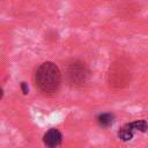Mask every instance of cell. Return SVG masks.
Wrapping results in <instances>:
<instances>
[{
	"mask_svg": "<svg viewBox=\"0 0 148 148\" xmlns=\"http://www.w3.org/2000/svg\"><path fill=\"white\" fill-rule=\"evenodd\" d=\"M148 128V125L146 123V120H135L131 124H126L125 126H123L118 133L119 138L124 141L131 140L133 138L134 132L140 131V132H145Z\"/></svg>",
	"mask_w": 148,
	"mask_h": 148,
	"instance_id": "cell-3",
	"label": "cell"
},
{
	"mask_svg": "<svg viewBox=\"0 0 148 148\" xmlns=\"http://www.w3.org/2000/svg\"><path fill=\"white\" fill-rule=\"evenodd\" d=\"M97 121H98V124L101 126L108 127L113 123V114H111V113H102V114L98 116Z\"/></svg>",
	"mask_w": 148,
	"mask_h": 148,
	"instance_id": "cell-5",
	"label": "cell"
},
{
	"mask_svg": "<svg viewBox=\"0 0 148 148\" xmlns=\"http://www.w3.org/2000/svg\"><path fill=\"white\" fill-rule=\"evenodd\" d=\"M43 140H44V143L49 148H56L61 143L62 135H61L60 131H58L57 128H51L45 133Z\"/></svg>",
	"mask_w": 148,
	"mask_h": 148,
	"instance_id": "cell-4",
	"label": "cell"
},
{
	"mask_svg": "<svg viewBox=\"0 0 148 148\" xmlns=\"http://www.w3.org/2000/svg\"><path fill=\"white\" fill-rule=\"evenodd\" d=\"M88 74L89 72L86 64L80 60H73L72 62H69L66 69V75L68 81L75 86L84 83L88 77Z\"/></svg>",
	"mask_w": 148,
	"mask_h": 148,
	"instance_id": "cell-2",
	"label": "cell"
},
{
	"mask_svg": "<svg viewBox=\"0 0 148 148\" xmlns=\"http://www.w3.org/2000/svg\"><path fill=\"white\" fill-rule=\"evenodd\" d=\"M35 80L40 91L44 94H53L60 86V71L53 62H44L37 68Z\"/></svg>",
	"mask_w": 148,
	"mask_h": 148,
	"instance_id": "cell-1",
	"label": "cell"
},
{
	"mask_svg": "<svg viewBox=\"0 0 148 148\" xmlns=\"http://www.w3.org/2000/svg\"><path fill=\"white\" fill-rule=\"evenodd\" d=\"M22 89H23V94H27L28 92V88L25 87V83L22 82Z\"/></svg>",
	"mask_w": 148,
	"mask_h": 148,
	"instance_id": "cell-6",
	"label": "cell"
}]
</instances>
